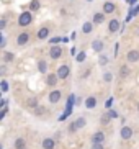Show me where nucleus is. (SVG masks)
I'll return each instance as SVG.
<instances>
[{
  "label": "nucleus",
  "mask_w": 139,
  "mask_h": 149,
  "mask_svg": "<svg viewBox=\"0 0 139 149\" xmlns=\"http://www.w3.org/2000/svg\"><path fill=\"white\" fill-rule=\"evenodd\" d=\"M31 22H33V17H31L30 12H23L18 17V25L20 26H28V25H31Z\"/></svg>",
  "instance_id": "1"
},
{
  "label": "nucleus",
  "mask_w": 139,
  "mask_h": 149,
  "mask_svg": "<svg viewBox=\"0 0 139 149\" xmlns=\"http://www.w3.org/2000/svg\"><path fill=\"white\" fill-rule=\"evenodd\" d=\"M28 41H30V33H26V31L20 33V35H18V38H17V44H18V46H25Z\"/></svg>",
  "instance_id": "2"
},
{
  "label": "nucleus",
  "mask_w": 139,
  "mask_h": 149,
  "mask_svg": "<svg viewBox=\"0 0 139 149\" xmlns=\"http://www.w3.org/2000/svg\"><path fill=\"white\" fill-rule=\"evenodd\" d=\"M69 74H70V69H69V66H61L59 69H57V75H59V79H67L69 77Z\"/></svg>",
  "instance_id": "3"
},
{
  "label": "nucleus",
  "mask_w": 139,
  "mask_h": 149,
  "mask_svg": "<svg viewBox=\"0 0 139 149\" xmlns=\"http://www.w3.org/2000/svg\"><path fill=\"white\" fill-rule=\"evenodd\" d=\"M90 141H92V143H103V141H105V133L103 131L93 133V134H92V138H90Z\"/></svg>",
  "instance_id": "4"
},
{
  "label": "nucleus",
  "mask_w": 139,
  "mask_h": 149,
  "mask_svg": "<svg viewBox=\"0 0 139 149\" xmlns=\"http://www.w3.org/2000/svg\"><path fill=\"white\" fill-rule=\"evenodd\" d=\"M126 59H128V62H138V61H139V51H136V49H131L129 53H128Z\"/></svg>",
  "instance_id": "5"
},
{
  "label": "nucleus",
  "mask_w": 139,
  "mask_h": 149,
  "mask_svg": "<svg viewBox=\"0 0 139 149\" xmlns=\"http://www.w3.org/2000/svg\"><path fill=\"white\" fill-rule=\"evenodd\" d=\"M49 56H51L52 59H59V57L62 56V49L59 48V46H52L51 51H49Z\"/></svg>",
  "instance_id": "6"
},
{
  "label": "nucleus",
  "mask_w": 139,
  "mask_h": 149,
  "mask_svg": "<svg viewBox=\"0 0 139 149\" xmlns=\"http://www.w3.org/2000/svg\"><path fill=\"white\" fill-rule=\"evenodd\" d=\"M103 48H105V44H103V41H101V40H95L93 43H92V49H93L95 53H101Z\"/></svg>",
  "instance_id": "7"
},
{
  "label": "nucleus",
  "mask_w": 139,
  "mask_h": 149,
  "mask_svg": "<svg viewBox=\"0 0 139 149\" xmlns=\"http://www.w3.org/2000/svg\"><path fill=\"white\" fill-rule=\"evenodd\" d=\"M108 30H110V33H116V31L120 30V20L113 18V20L108 23Z\"/></svg>",
  "instance_id": "8"
},
{
  "label": "nucleus",
  "mask_w": 139,
  "mask_h": 149,
  "mask_svg": "<svg viewBox=\"0 0 139 149\" xmlns=\"http://www.w3.org/2000/svg\"><path fill=\"white\" fill-rule=\"evenodd\" d=\"M121 138L123 139H131L133 138V130L129 126H123L121 128Z\"/></svg>",
  "instance_id": "9"
},
{
  "label": "nucleus",
  "mask_w": 139,
  "mask_h": 149,
  "mask_svg": "<svg viewBox=\"0 0 139 149\" xmlns=\"http://www.w3.org/2000/svg\"><path fill=\"white\" fill-rule=\"evenodd\" d=\"M57 80H59V75L57 74H49L48 77H46V84H48L49 87H54L57 84Z\"/></svg>",
  "instance_id": "10"
},
{
  "label": "nucleus",
  "mask_w": 139,
  "mask_h": 149,
  "mask_svg": "<svg viewBox=\"0 0 139 149\" xmlns=\"http://www.w3.org/2000/svg\"><path fill=\"white\" fill-rule=\"evenodd\" d=\"M54 148H56V141L52 139V138L43 139V149H54Z\"/></svg>",
  "instance_id": "11"
},
{
  "label": "nucleus",
  "mask_w": 139,
  "mask_h": 149,
  "mask_svg": "<svg viewBox=\"0 0 139 149\" xmlns=\"http://www.w3.org/2000/svg\"><path fill=\"white\" fill-rule=\"evenodd\" d=\"M59 100H61V92H59V90H52V92L49 93V102H51V103H57Z\"/></svg>",
  "instance_id": "12"
},
{
  "label": "nucleus",
  "mask_w": 139,
  "mask_h": 149,
  "mask_svg": "<svg viewBox=\"0 0 139 149\" xmlns=\"http://www.w3.org/2000/svg\"><path fill=\"white\" fill-rule=\"evenodd\" d=\"M49 36V28L48 26H43L38 30V40H46Z\"/></svg>",
  "instance_id": "13"
},
{
  "label": "nucleus",
  "mask_w": 139,
  "mask_h": 149,
  "mask_svg": "<svg viewBox=\"0 0 139 149\" xmlns=\"http://www.w3.org/2000/svg\"><path fill=\"white\" fill-rule=\"evenodd\" d=\"M115 10H116V5L111 3V2H105L103 3V12L105 13H113Z\"/></svg>",
  "instance_id": "14"
},
{
  "label": "nucleus",
  "mask_w": 139,
  "mask_h": 149,
  "mask_svg": "<svg viewBox=\"0 0 139 149\" xmlns=\"http://www.w3.org/2000/svg\"><path fill=\"white\" fill-rule=\"evenodd\" d=\"M85 107H87L88 110L95 108L97 107V98L95 97H87V98H85Z\"/></svg>",
  "instance_id": "15"
},
{
  "label": "nucleus",
  "mask_w": 139,
  "mask_h": 149,
  "mask_svg": "<svg viewBox=\"0 0 139 149\" xmlns=\"http://www.w3.org/2000/svg\"><path fill=\"white\" fill-rule=\"evenodd\" d=\"M92 30H93V25H92V22H85L82 26V31L85 33V35H88V33H92Z\"/></svg>",
  "instance_id": "16"
},
{
  "label": "nucleus",
  "mask_w": 139,
  "mask_h": 149,
  "mask_svg": "<svg viewBox=\"0 0 139 149\" xmlns=\"http://www.w3.org/2000/svg\"><path fill=\"white\" fill-rule=\"evenodd\" d=\"M25 148H26V141L23 138H18L15 141V149H25Z\"/></svg>",
  "instance_id": "17"
},
{
  "label": "nucleus",
  "mask_w": 139,
  "mask_h": 149,
  "mask_svg": "<svg viewBox=\"0 0 139 149\" xmlns=\"http://www.w3.org/2000/svg\"><path fill=\"white\" fill-rule=\"evenodd\" d=\"M103 20H105V13H95V17H93V23H97V25L103 23Z\"/></svg>",
  "instance_id": "18"
},
{
  "label": "nucleus",
  "mask_w": 139,
  "mask_h": 149,
  "mask_svg": "<svg viewBox=\"0 0 139 149\" xmlns=\"http://www.w3.org/2000/svg\"><path fill=\"white\" fill-rule=\"evenodd\" d=\"M38 69H39V72L46 74V70H48V64H46V61H39L38 62Z\"/></svg>",
  "instance_id": "19"
},
{
  "label": "nucleus",
  "mask_w": 139,
  "mask_h": 149,
  "mask_svg": "<svg viewBox=\"0 0 139 149\" xmlns=\"http://www.w3.org/2000/svg\"><path fill=\"white\" fill-rule=\"evenodd\" d=\"M75 125H77V128L80 130V128H83L85 125H87V121H85V118H82V116H80V118L75 120Z\"/></svg>",
  "instance_id": "20"
},
{
  "label": "nucleus",
  "mask_w": 139,
  "mask_h": 149,
  "mask_svg": "<svg viewBox=\"0 0 139 149\" xmlns=\"http://www.w3.org/2000/svg\"><path fill=\"white\" fill-rule=\"evenodd\" d=\"M13 59H15V54L7 53V51L3 53V61H5V62H10V61H13Z\"/></svg>",
  "instance_id": "21"
},
{
  "label": "nucleus",
  "mask_w": 139,
  "mask_h": 149,
  "mask_svg": "<svg viewBox=\"0 0 139 149\" xmlns=\"http://www.w3.org/2000/svg\"><path fill=\"white\" fill-rule=\"evenodd\" d=\"M38 8H39V0H31L30 10H38Z\"/></svg>",
  "instance_id": "22"
},
{
  "label": "nucleus",
  "mask_w": 139,
  "mask_h": 149,
  "mask_svg": "<svg viewBox=\"0 0 139 149\" xmlns=\"http://www.w3.org/2000/svg\"><path fill=\"white\" fill-rule=\"evenodd\" d=\"M98 64H100V66H106V64H108V57H106V56H100Z\"/></svg>",
  "instance_id": "23"
},
{
  "label": "nucleus",
  "mask_w": 139,
  "mask_h": 149,
  "mask_svg": "<svg viewBox=\"0 0 139 149\" xmlns=\"http://www.w3.org/2000/svg\"><path fill=\"white\" fill-rule=\"evenodd\" d=\"M103 80H105V82H111V80H113V74H111V72L103 74Z\"/></svg>",
  "instance_id": "24"
},
{
  "label": "nucleus",
  "mask_w": 139,
  "mask_h": 149,
  "mask_svg": "<svg viewBox=\"0 0 139 149\" xmlns=\"http://www.w3.org/2000/svg\"><path fill=\"white\" fill-rule=\"evenodd\" d=\"M128 75H129V69H128L126 66H123L121 67V77L124 79V77H128Z\"/></svg>",
  "instance_id": "25"
},
{
  "label": "nucleus",
  "mask_w": 139,
  "mask_h": 149,
  "mask_svg": "<svg viewBox=\"0 0 139 149\" xmlns=\"http://www.w3.org/2000/svg\"><path fill=\"white\" fill-rule=\"evenodd\" d=\"M0 87H2V92H7V90H8V84H7V80H2Z\"/></svg>",
  "instance_id": "26"
},
{
  "label": "nucleus",
  "mask_w": 139,
  "mask_h": 149,
  "mask_svg": "<svg viewBox=\"0 0 139 149\" xmlns=\"http://www.w3.org/2000/svg\"><path fill=\"white\" fill-rule=\"evenodd\" d=\"M110 120H111V116H110L108 113H105L103 116H101V123H105V125H106V123H108Z\"/></svg>",
  "instance_id": "27"
},
{
  "label": "nucleus",
  "mask_w": 139,
  "mask_h": 149,
  "mask_svg": "<svg viewBox=\"0 0 139 149\" xmlns=\"http://www.w3.org/2000/svg\"><path fill=\"white\" fill-rule=\"evenodd\" d=\"M90 149H103V144H101V143H92Z\"/></svg>",
  "instance_id": "28"
},
{
  "label": "nucleus",
  "mask_w": 139,
  "mask_h": 149,
  "mask_svg": "<svg viewBox=\"0 0 139 149\" xmlns=\"http://www.w3.org/2000/svg\"><path fill=\"white\" fill-rule=\"evenodd\" d=\"M77 130H79V128H77V125H75V121H74V123H70V126H69V131H70V133H75Z\"/></svg>",
  "instance_id": "29"
},
{
  "label": "nucleus",
  "mask_w": 139,
  "mask_h": 149,
  "mask_svg": "<svg viewBox=\"0 0 139 149\" xmlns=\"http://www.w3.org/2000/svg\"><path fill=\"white\" fill-rule=\"evenodd\" d=\"M108 115L111 116V118H118V111H116V110H110Z\"/></svg>",
  "instance_id": "30"
},
{
  "label": "nucleus",
  "mask_w": 139,
  "mask_h": 149,
  "mask_svg": "<svg viewBox=\"0 0 139 149\" xmlns=\"http://www.w3.org/2000/svg\"><path fill=\"white\" fill-rule=\"evenodd\" d=\"M83 59H85V53H80V54H77V61H79V62H82Z\"/></svg>",
  "instance_id": "31"
},
{
  "label": "nucleus",
  "mask_w": 139,
  "mask_h": 149,
  "mask_svg": "<svg viewBox=\"0 0 139 149\" xmlns=\"http://www.w3.org/2000/svg\"><path fill=\"white\" fill-rule=\"evenodd\" d=\"M28 105H30V107H36V98H30V100H28Z\"/></svg>",
  "instance_id": "32"
},
{
  "label": "nucleus",
  "mask_w": 139,
  "mask_h": 149,
  "mask_svg": "<svg viewBox=\"0 0 139 149\" xmlns=\"http://www.w3.org/2000/svg\"><path fill=\"white\" fill-rule=\"evenodd\" d=\"M5 26H7V20H5V18H2V22H0V28H2V30H5Z\"/></svg>",
  "instance_id": "33"
},
{
  "label": "nucleus",
  "mask_w": 139,
  "mask_h": 149,
  "mask_svg": "<svg viewBox=\"0 0 139 149\" xmlns=\"http://www.w3.org/2000/svg\"><path fill=\"white\" fill-rule=\"evenodd\" d=\"M5 44H7V40H5V36H2V43H0V48L5 49Z\"/></svg>",
  "instance_id": "34"
},
{
  "label": "nucleus",
  "mask_w": 139,
  "mask_h": 149,
  "mask_svg": "<svg viewBox=\"0 0 139 149\" xmlns=\"http://www.w3.org/2000/svg\"><path fill=\"white\" fill-rule=\"evenodd\" d=\"M118 51H120V44H115V54H116V56H118Z\"/></svg>",
  "instance_id": "35"
},
{
  "label": "nucleus",
  "mask_w": 139,
  "mask_h": 149,
  "mask_svg": "<svg viewBox=\"0 0 139 149\" xmlns=\"http://www.w3.org/2000/svg\"><path fill=\"white\" fill-rule=\"evenodd\" d=\"M111 105H113V98H110V100L106 102V107H108V108H110V107H111Z\"/></svg>",
  "instance_id": "36"
},
{
  "label": "nucleus",
  "mask_w": 139,
  "mask_h": 149,
  "mask_svg": "<svg viewBox=\"0 0 139 149\" xmlns=\"http://www.w3.org/2000/svg\"><path fill=\"white\" fill-rule=\"evenodd\" d=\"M5 70H7V69H5V66H2V67H0V74L3 75V74H5Z\"/></svg>",
  "instance_id": "37"
},
{
  "label": "nucleus",
  "mask_w": 139,
  "mask_h": 149,
  "mask_svg": "<svg viewBox=\"0 0 139 149\" xmlns=\"http://www.w3.org/2000/svg\"><path fill=\"white\" fill-rule=\"evenodd\" d=\"M128 2H129L131 5H133V3H136V0H128Z\"/></svg>",
  "instance_id": "38"
},
{
  "label": "nucleus",
  "mask_w": 139,
  "mask_h": 149,
  "mask_svg": "<svg viewBox=\"0 0 139 149\" xmlns=\"http://www.w3.org/2000/svg\"><path fill=\"white\" fill-rule=\"evenodd\" d=\"M138 111H139V105H138Z\"/></svg>",
  "instance_id": "39"
},
{
  "label": "nucleus",
  "mask_w": 139,
  "mask_h": 149,
  "mask_svg": "<svg viewBox=\"0 0 139 149\" xmlns=\"http://www.w3.org/2000/svg\"><path fill=\"white\" fill-rule=\"evenodd\" d=\"M88 2H90V0H88Z\"/></svg>",
  "instance_id": "40"
}]
</instances>
